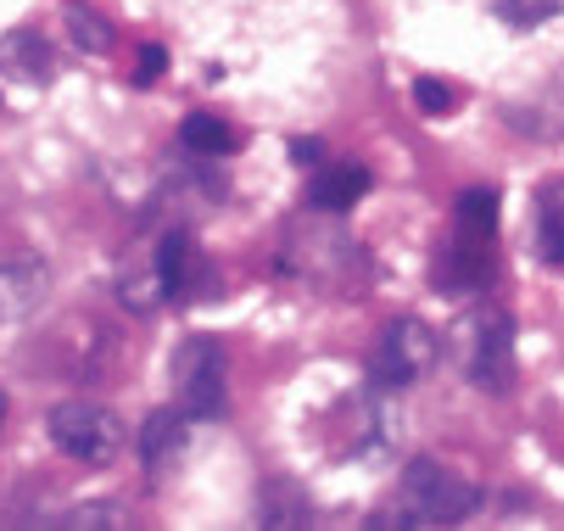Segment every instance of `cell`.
<instances>
[{"instance_id":"cell-1","label":"cell","mask_w":564,"mask_h":531,"mask_svg":"<svg viewBox=\"0 0 564 531\" xmlns=\"http://www.w3.org/2000/svg\"><path fill=\"white\" fill-rule=\"evenodd\" d=\"M480 503V492L447 470L442 459H409L397 481V509L375 514L369 525H402V531H431V525H458L469 509Z\"/></svg>"},{"instance_id":"cell-2","label":"cell","mask_w":564,"mask_h":531,"mask_svg":"<svg viewBox=\"0 0 564 531\" xmlns=\"http://www.w3.org/2000/svg\"><path fill=\"white\" fill-rule=\"evenodd\" d=\"M174 392L191 420H218L229 409V358L213 336H191L174 353Z\"/></svg>"},{"instance_id":"cell-3","label":"cell","mask_w":564,"mask_h":531,"mask_svg":"<svg viewBox=\"0 0 564 531\" xmlns=\"http://www.w3.org/2000/svg\"><path fill=\"white\" fill-rule=\"evenodd\" d=\"M51 442L67 453V459L90 465V470H107L123 447V425L101 409V403H62L51 414Z\"/></svg>"},{"instance_id":"cell-4","label":"cell","mask_w":564,"mask_h":531,"mask_svg":"<svg viewBox=\"0 0 564 531\" xmlns=\"http://www.w3.org/2000/svg\"><path fill=\"white\" fill-rule=\"evenodd\" d=\"M436 364V336L425 319H391L375 342V381L380 387H414Z\"/></svg>"},{"instance_id":"cell-5","label":"cell","mask_w":564,"mask_h":531,"mask_svg":"<svg viewBox=\"0 0 564 531\" xmlns=\"http://www.w3.org/2000/svg\"><path fill=\"white\" fill-rule=\"evenodd\" d=\"M469 381L480 392H509V381H514V325H509V314L469 319Z\"/></svg>"},{"instance_id":"cell-6","label":"cell","mask_w":564,"mask_h":531,"mask_svg":"<svg viewBox=\"0 0 564 531\" xmlns=\"http://www.w3.org/2000/svg\"><path fill=\"white\" fill-rule=\"evenodd\" d=\"M492 280V236H453L447 241V252L436 258V269H431V285L442 291V296H464V291H475V285H487Z\"/></svg>"},{"instance_id":"cell-7","label":"cell","mask_w":564,"mask_h":531,"mask_svg":"<svg viewBox=\"0 0 564 531\" xmlns=\"http://www.w3.org/2000/svg\"><path fill=\"white\" fill-rule=\"evenodd\" d=\"M45 296V263L40 258H0V319H23Z\"/></svg>"},{"instance_id":"cell-8","label":"cell","mask_w":564,"mask_h":531,"mask_svg":"<svg viewBox=\"0 0 564 531\" xmlns=\"http://www.w3.org/2000/svg\"><path fill=\"white\" fill-rule=\"evenodd\" d=\"M0 73H12V79H23V85H51L56 62H51L45 34H34V29L0 34Z\"/></svg>"},{"instance_id":"cell-9","label":"cell","mask_w":564,"mask_h":531,"mask_svg":"<svg viewBox=\"0 0 564 531\" xmlns=\"http://www.w3.org/2000/svg\"><path fill=\"white\" fill-rule=\"evenodd\" d=\"M180 453H185V414H180V409L145 414V425H140V459H145V470L174 465Z\"/></svg>"},{"instance_id":"cell-10","label":"cell","mask_w":564,"mask_h":531,"mask_svg":"<svg viewBox=\"0 0 564 531\" xmlns=\"http://www.w3.org/2000/svg\"><path fill=\"white\" fill-rule=\"evenodd\" d=\"M364 191H369V169H358V163H336V169H325V174L313 180L307 202H313V207H325V213H347V207L364 202Z\"/></svg>"},{"instance_id":"cell-11","label":"cell","mask_w":564,"mask_h":531,"mask_svg":"<svg viewBox=\"0 0 564 531\" xmlns=\"http://www.w3.org/2000/svg\"><path fill=\"white\" fill-rule=\"evenodd\" d=\"M156 274H163L169 296L191 291V280H196V241H191V230H169L163 241H156Z\"/></svg>"},{"instance_id":"cell-12","label":"cell","mask_w":564,"mask_h":531,"mask_svg":"<svg viewBox=\"0 0 564 531\" xmlns=\"http://www.w3.org/2000/svg\"><path fill=\"white\" fill-rule=\"evenodd\" d=\"M498 213H503L498 185H469V191L453 202V230H464V236H492V230H498Z\"/></svg>"},{"instance_id":"cell-13","label":"cell","mask_w":564,"mask_h":531,"mask_svg":"<svg viewBox=\"0 0 564 531\" xmlns=\"http://www.w3.org/2000/svg\"><path fill=\"white\" fill-rule=\"evenodd\" d=\"M258 520L274 525V531H302V525H313V503L302 498V487H291V481H269V487H263V509H258Z\"/></svg>"},{"instance_id":"cell-14","label":"cell","mask_w":564,"mask_h":531,"mask_svg":"<svg viewBox=\"0 0 564 531\" xmlns=\"http://www.w3.org/2000/svg\"><path fill=\"white\" fill-rule=\"evenodd\" d=\"M180 145L191 151V158H229V151H235V129L224 118H213V112H191L180 123Z\"/></svg>"},{"instance_id":"cell-15","label":"cell","mask_w":564,"mask_h":531,"mask_svg":"<svg viewBox=\"0 0 564 531\" xmlns=\"http://www.w3.org/2000/svg\"><path fill=\"white\" fill-rule=\"evenodd\" d=\"M536 258L564 263V185H547L536 196Z\"/></svg>"},{"instance_id":"cell-16","label":"cell","mask_w":564,"mask_h":531,"mask_svg":"<svg viewBox=\"0 0 564 531\" xmlns=\"http://www.w3.org/2000/svg\"><path fill=\"white\" fill-rule=\"evenodd\" d=\"M62 18H67V34H73V45H78V51H90V56H107V51L118 45L112 23H107L101 12H90V7H67Z\"/></svg>"},{"instance_id":"cell-17","label":"cell","mask_w":564,"mask_h":531,"mask_svg":"<svg viewBox=\"0 0 564 531\" xmlns=\"http://www.w3.org/2000/svg\"><path fill=\"white\" fill-rule=\"evenodd\" d=\"M492 12L509 29H542V23L558 18V0H492Z\"/></svg>"},{"instance_id":"cell-18","label":"cell","mask_w":564,"mask_h":531,"mask_svg":"<svg viewBox=\"0 0 564 531\" xmlns=\"http://www.w3.org/2000/svg\"><path fill=\"white\" fill-rule=\"evenodd\" d=\"M414 101H420V112L425 118H447V112H458V90L447 85V79H414Z\"/></svg>"},{"instance_id":"cell-19","label":"cell","mask_w":564,"mask_h":531,"mask_svg":"<svg viewBox=\"0 0 564 531\" xmlns=\"http://www.w3.org/2000/svg\"><path fill=\"white\" fill-rule=\"evenodd\" d=\"M169 73V51L163 45H140V62H134V85H156Z\"/></svg>"},{"instance_id":"cell-20","label":"cell","mask_w":564,"mask_h":531,"mask_svg":"<svg viewBox=\"0 0 564 531\" xmlns=\"http://www.w3.org/2000/svg\"><path fill=\"white\" fill-rule=\"evenodd\" d=\"M67 525H129L123 509H107V503H90V509H73Z\"/></svg>"},{"instance_id":"cell-21","label":"cell","mask_w":564,"mask_h":531,"mask_svg":"<svg viewBox=\"0 0 564 531\" xmlns=\"http://www.w3.org/2000/svg\"><path fill=\"white\" fill-rule=\"evenodd\" d=\"M291 163L296 169H318V163H325V140H313V134H302V140H291Z\"/></svg>"},{"instance_id":"cell-22","label":"cell","mask_w":564,"mask_h":531,"mask_svg":"<svg viewBox=\"0 0 564 531\" xmlns=\"http://www.w3.org/2000/svg\"><path fill=\"white\" fill-rule=\"evenodd\" d=\"M0 425H7V392H0Z\"/></svg>"}]
</instances>
